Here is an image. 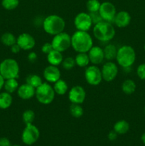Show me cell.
Segmentation results:
<instances>
[{
    "label": "cell",
    "instance_id": "16",
    "mask_svg": "<svg viewBox=\"0 0 145 146\" xmlns=\"http://www.w3.org/2000/svg\"><path fill=\"white\" fill-rule=\"evenodd\" d=\"M88 56H89L90 61L93 65H98L100 64L105 59V55H104L103 48L100 46H93L89 50L88 52Z\"/></svg>",
    "mask_w": 145,
    "mask_h": 146
},
{
    "label": "cell",
    "instance_id": "17",
    "mask_svg": "<svg viewBox=\"0 0 145 146\" xmlns=\"http://www.w3.org/2000/svg\"><path fill=\"white\" fill-rule=\"evenodd\" d=\"M36 88L31 86L27 83L19 86L17 89V94L18 97L23 100H28L35 96Z\"/></svg>",
    "mask_w": 145,
    "mask_h": 146
},
{
    "label": "cell",
    "instance_id": "41",
    "mask_svg": "<svg viewBox=\"0 0 145 146\" xmlns=\"http://www.w3.org/2000/svg\"><path fill=\"white\" fill-rule=\"evenodd\" d=\"M4 82H5V79H4V77L0 74V91L4 88Z\"/></svg>",
    "mask_w": 145,
    "mask_h": 146
},
{
    "label": "cell",
    "instance_id": "39",
    "mask_svg": "<svg viewBox=\"0 0 145 146\" xmlns=\"http://www.w3.org/2000/svg\"><path fill=\"white\" fill-rule=\"evenodd\" d=\"M117 135L118 134L114 130L113 131H109V133H108V135H107L108 139H109L110 141H114L117 138Z\"/></svg>",
    "mask_w": 145,
    "mask_h": 146
},
{
    "label": "cell",
    "instance_id": "13",
    "mask_svg": "<svg viewBox=\"0 0 145 146\" xmlns=\"http://www.w3.org/2000/svg\"><path fill=\"white\" fill-rule=\"evenodd\" d=\"M86 98V92L81 86H75L68 92V99L71 104H82Z\"/></svg>",
    "mask_w": 145,
    "mask_h": 146
},
{
    "label": "cell",
    "instance_id": "7",
    "mask_svg": "<svg viewBox=\"0 0 145 146\" xmlns=\"http://www.w3.org/2000/svg\"><path fill=\"white\" fill-rule=\"evenodd\" d=\"M39 137V129L33 123L27 124L21 133V141L25 145H31L38 141Z\"/></svg>",
    "mask_w": 145,
    "mask_h": 146
},
{
    "label": "cell",
    "instance_id": "44",
    "mask_svg": "<svg viewBox=\"0 0 145 146\" xmlns=\"http://www.w3.org/2000/svg\"><path fill=\"white\" fill-rule=\"evenodd\" d=\"M144 51H145V44H144Z\"/></svg>",
    "mask_w": 145,
    "mask_h": 146
},
{
    "label": "cell",
    "instance_id": "43",
    "mask_svg": "<svg viewBox=\"0 0 145 146\" xmlns=\"http://www.w3.org/2000/svg\"><path fill=\"white\" fill-rule=\"evenodd\" d=\"M11 146H20V145H11Z\"/></svg>",
    "mask_w": 145,
    "mask_h": 146
},
{
    "label": "cell",
    "instance_id": "42",
    "mask_svg": "<svg viewBox=\"0 0 145 146\" xmlns=\"http://www.w3.org/2000/svg\"><path fill=\"white\" fill-rule=\"evenodd\" d=\"M141 140H142V143L145 145V133H144L142 135V136H141Z\"/></svg>",
    "mask_w": 145,
    "mask_h": 146
},
{
    "label": "cell",
    "instance_id": "33",
    "mask_svg": "<svg viewBox=\"0 0 145 146\" xmlns=\"http://www.w3.org/2000/svg\"><path fill=\"white\" fill-rule=\"evenodd\" d=\"M61 64H62L63 68L65 70L72 69L76 65L75 58H73L72 57H67V58H64Z\"/></svg>",
    "mask_w": 145,
    "mask_h": 146
},
{
    "label": "cell",
    "instance_id": "18",
    "mask_svg": "<svg viewBox=\"0 0 145 146\" xmlns=\"http://www.w3.org/2000/svg\"><path fill=\"white\" fill-rule=\"evenodd\" d=\"M131 16L129 12L126 11H120L117 12L113 23L119 28L127 27L131 22Z\"/></svg>",
    "mask_w": 145,
    "mask_h": 146
},
{
    "label": "cell",
    "instance_id": "32",
    "mask_svg": "<svg viewBox=\"0 0 145 146\" xmlns=\"http://www.w3.org/2000/svg\"><path fill=\"white\" fill-rule=\"evenodd\" d=\"M19 4V0H2L1 5L5 9L11 11L18 7Z\"/></svg>",
    "mask_w": 145,
    "mask_h": 146
},
{
    "label": "cell",
    "instance_id": "45",
    "mask_svg": "<svg viewBox=\"0 0 145 146\" xmlns=\"http://www.w3.org/2000/svg\"><path fill=\"white\" fill-rule=\"evenodd\" d=\"M144 113H145V106H144Z\"/></svg>",
    "mask_w": 145,
    "mask_h": 146
},
{
    "label": "cell",
    "instance_id": "38",
    "mask_svg": "<svg viewBox=\"0 0 145 146\" xmlns=\"http://www.w3.org/2000/svg\"><path fill=\"white\" fill-rule=\"evenodd\" d=\"M0 146H11V141L6 137L0 138Z\"/></svg>",
    "mask_w": 145,
    "mask_h": 146
},
{
    "label": "cell",
    "instance_id": "21",
    "mask_svg": "<svg viewBox=\"0 0 145 146\" xmlns=\"http://www.w3.org/2000/svg\"><path fill=\"white\" fill-rule=\"evenodd\" d=\"M13 98L11 94L7 92L0 93V108L3 110L7 109L11 106Z\"/></svg>",
    "mask_w": 145,
    "mask_h": 146
},
{
    "label": "cell",
    "instance_id": "10",
    "mask_svg": "<svg viewBox=\"0 0 145 146\" xmlns=\"http://www.w3.org/2000/svg\"><path fill=\"white\" fill-rule=\"evenodd\" d=\"M98 12L100 14L103 21L112 23L117 14L116 7L109 1H104L101 3Z\"/></svg>",
    "mask_w": 145,
    "mask_h": 146
},
{
    "label": "cell",
    "instance_id": "36",
    "mask_svg": "<svg viewBox=\"0 0 145 146\" xmlns=\"http://www.w3.org/2000/svg\"><path fill=\"white\" fill-rule=\"evenodd\" d=\"M52 50H53V47L51 42L45 43V44L42 46V47H41V51H42L44 54H46V55L48 54H49Z\"/></svg>",
    "mask_w": 145,
    "mask_h": 146
},
{
    "label": "cell",
    "instance_id": "26",
    "mask_svg": "<svg viewBox=\"0 0 145 146\" xmlns=\"http://www.w3.org/2000/svg\"><path fill=\"white\" fill-rule=\"evenodd\" d=\"M18 86V82L16 80V78H9V79H6L4 82V88L7 92L9 94L17 91Z\"/></svg>",
    "mask_w": 145,
    "mask_h": 146
},
{
    "label": "cell",
    "instance_id": "24",
    "mask_svg": "<svg viewBox=\"0 0 145 146\" xmlns=\"http://www.w3.org/2000/svg\"><path fill=\"white\" fill-rule=\"evenodd\" d=\"M75 64L80 68H86L90 64V58L87 53H78L75 58Z\"/></svg>",
    "mask_w": 145,
    "mask_h": 146
},
{
    "label": "cell",
    "instance_id": "5",
    "mask_svg": "<svg viewBox=\"0 0 145 146\" xmlns=\"http://www.w3.org/2000/svg\"><path fill=\"white\" fill-rule=\"evenodd\" d=\"M0 74L4 79L17 78L19 74V66L14 58H6L0 63Z\"/></svg>",
    "mask_w": 145,
    "mask_h": 146
},
{
    "label": "cell",
    "instance_id": "15",
    "mask_svg": "<svg viewBox=\"0 0 145 146\" xmlns=\"http://www.w3.org/2000/svg\"><path fill=\"white\" fill-rule=\"evenodd\" d=\"M44 78L48 83L54 84L61 78V74L59 68L55 66L49 65L44 70Z\"/></svg>",
    "mask_w": 145,
    "mask_h": 146
},
{
    "label": "cell",
    "instance_id": "19",
    "mask_svg": "<svg viewBox=\"0 0 145 146\" xmlns=\"http://www.w3.org/2000/svg\"><path fill=\"white\" fill-rule=\"evenodd\" d=\"M63 60V57L62 53L55 49L52 50L49 54H47V61L49 63L50 65L58 66L62 64Z\"/></svg>",
    "mask_w": 145,
    "mask_h": 146
},
{
    "label": "cell",
    "instance_id": "14",
    "mask_svg": "<svg viewBox=\"0 0 145 146\" xmlns=\"http://www.w3.org/2000/svg\"><path fill=\"white\" fill-rule=\"evenodd\" d=\"M16 43L21 47V50L29 51L34 48L36 41L34 37L28 33H22L20 34L16 39Z\"/></svg>",
    "mask_w": 145,
    "mask_h": 146
},
{
    "label": "cell",
    "instance_id": "22",
    "mask_svg": "<svg viewBox=\"0 0 145 146\" xmlns=\"http://www.w3.org/2000/svg\"><path fill=\"white\" fill-rule=\"evenodd\" d=\"M117 50L118 49L117 48V47L114 44H107L103 48L105 59L108 60V61H112L114 59H116Z\"/></svg>",
    "mask_w": 145,
    "mask_h": 146
},
{
    "label": "cell",
    "instance_id": "11",
    "mask_svg": "<svg viewBox=\"0 0 145 146\" xmlns=\"http://www.w3.org/2000/svg\"><path fill=\"white\" fill-rule=\"evenodd\" d=\"M92 19L89 13L80 12L75 16L74 25L78 31H88L92 27Z\"/></svg>",
    "mask_w": 145,
    "mask_h": 146
},
{
    "label": "cell",
    "instance_id": "2",
    "mask_svg": "<svg viewBox=\"0 0 145 146\" xmlns=\"http://www.w3.org/2000/svg\"><path fill=\"white\" fill-rule=\"evenodd\" d=\"M42 25L44 30L47 34L55 36L64 31L65 22L60 16L51 14L44 19Z\"/></svg>",
    "mask_w": 145,
    "mask_h": 146
},
{
    "label": "cell",
    "instance_id": "31",
    "mask_svg": "<svg viewBox=\"0 0 145 146\" xmlns=\"http://www.w3.org/2000/svg\"><path fill=\"white\" fill-rule=\"evenodd\" d=\"M101 3L99 0H88L86 3V8L88 12H97L99 11Z\"/></svg>",
    "mask_w": 145,
    "mask_h": 146
},
{
    "label": "cell",
    "instance_id": "3",
    "mask_svg": "<svg viewBox=\"0 0 145 146\" xmlns=\"http://www.w3.org/2000/svg\"><path fill=\"white\" fill-rule=\"evenodd\" d=\"M94 36L98 41L107 42L111 41L115 36V29L112 23L102 21L95 24L92 29Z\"/></svg>",
    "mask_w": 145,
    "mask_h": 146
},
{
    "label": "cell",
    "instance_id": "28",
    "mask_svg": "<svg viewBox=\"0 0 145 146\" xmlns=\"http://www.w3.org/2000/svg\"><path fill=\"white\" fill-rule=\"evenodd\" d=\"M26 83L31 85L34 88H38L43 84V80L41 77L36 74H30L26 78Z\"/></svg>",
    "mask_w": 145,
    "mask_h": 146
},
{
    "label": "cell",
    "instance_id": "34",
    "mask_svg": "<svg viewBox=\"0 0 145 146\" xmlns=\"http://www.w3.org/2000/svg\"><path fill=\"white\" fill-rule=\"evenodd\" d=\"M136 74L141 80L145 81V64H142L138 66L136 68Z\"/></svg>",
    "mask_w": 145,
    "mask_h": 146
},
{
    "label": "cell",
    "instance_id": "23",
    "mask_svg": "<svg viewBox=\"0 0 145 146\" xmlns=\"http://www.w3.org/2000/svg\"><path fill=\"white\" fill-rule=\"evenodd\" d=\"M53 88L55 94H58L59 96L65 95L68 91V84L64 80L61 79V78L54 83Z\"/></svg>",
    "mask_w": 145,
    "mask_h": 146
},
{
    "label": "cell",
    "instance_id": "9",
    "mask_svg": "<svg viewBox=\"0 0 145 146\" xmlns=\"http://www.w3.org/2000/svg\"><path fill=\"white\" fill-rule=\"evenodd\" d=\"M86 82L90 86H98L102 81L101 69L96 65L88 66L85 68L84 73Z\"/></svg>",
    "mask_w": 145,
    "mask_h": 146
},
{
    "label": "cell",
    "instance_id": "35",
    "mask_svg": "<svg viewBox=\"0 0 145 146\" xmlns=\"http://www.w3.org/2000/svg\"><path fill=\"white\" fill-rule=\"evenodd\" d=\"M89 14L90 15L91 19H92V21L93 24H96L100 22V21H103L102 17H101L100 14H99L98 11H97V12H91L89 13Z\"/></svg>",
    "mask_w": 145,
    "mask_h": 146
},
{
    "label": "cell",
    "instance_id": "20",
    "mask_svg": "<svg viewBox=\"0 0 145 146\" xmlns=\"http://www.w3.org/2000/svg\"><path fill=\"white\" fill-rule=\"evenodd\" d=\"M113 130L118 135H124L129 130V123L125 120L117 121L113 127Z\"/></svg>",
    "mask_w": 145,
    "mask_h": 146
},
{
    "label": "cell",
    "instance_id": "27",
    "mask_svg": "<svg viewBox=\"0 0 145 146\" xmlns=\"http://www.w3.org/2000/svg\"><path fill=\"white\" fill-rule=\"evenodd\" d=\"M17 38L11 32H5L1 35V41L4 46L11 47L16 43Z\"/></svg>",
    "mask_w": 145,
    "mask_h": 146
},
{
    "label": "cell",
    "instance_id": "4",
    "mask_svg": "<svg viewBox=\"0 0 145 146\" xmlns=\"http://www.w3.org/2000/svg\"><path fill=\"white\" fill-rule=\"evenodd\" d=\"M116 60L121 67L129 68L135 62L136 52L131 46L124 45L118 48Z\"/></svg>",
    "mask_w": 145,
    "mask_h": 146
},
{
    "label": "cell",
    "instance_id": "29",
    "mask_svg": "<svg viewBox=\"0 0 145 146\" xmlns=\"http://www.w3.org/2000/svg\"><path fill=\"white\" fill-rule=\"evenodd\" d=\"M69 111L71 115L75 118H79L82 116L84 113V111L80 104H72L70 106Z\"/></svg>",
    "mask_w": 145,
    "mask_h": 146
},
{
    "label": "cell",
    "instance_id": "30",
    "mask_svg": "<svg viewBox=\"0 0 145 146\" xmlns=\"http://www.w3.org/2000/svg\"><path fill=\"white\" fill-rule=\"evenodd\" d=\"M35 117L36 115L34 111L30 109L26 110L22 114L23 122L25 123V125L33 123V122L34 121V119H35Z\"/></svg>",
    "mask_w": 145,
    "mask_h": 146
},
{
    "label": "cell",
    "instance_id": "8",
    "mask_svg": "<svg viewBox=\"0 0 145 146\" xmlns=\"http://www.w3.org/2000/svg\"><path fill=\"white\" fill-rule=\"evenodd\" d=\"M53 49L60 52H64L71 46V36L66 32L60 33L53 36L51 41Z\"/></svg>",
    "mask_w": 145,
    "mask_h": 146
},
{
    "label": "cell",
    "instance_id": "12",
    "mask_svg": "<svg viewBox=\"0 0 145 146\" xmlns=\"http://www.w3.org/2000/svg\"><path fill=\"white\" fill-rule=\"evenodd\" d=\"M101 72H102V80L107 82H111L117 76L118 67L115 63L109 61L102 66Z\"/></svg>",
    "mask_w": 145,
    "mask_h": 146
},
{
    "label": "cell",
    "instance_id": "37",
    "mask_svg": "<svg viewBox=\"0 0 145 146\" xmlns=\"http://www.w3.org/2000/svg\"><path fill=\"white\" fill-rule=\"evenodd\" d=\"M27 58H28V61H29L30 63H34L36 61L37 58H38V56H37V54H36L35 52L31 51V52H30L29 54H28Z\"/></svg>",
    "mask_w": 145,
    "mask_h": 146
},
{
    "label": "cell",
    "instance_id": "1",
    "mask_svg": "<svg viewBox=\"0 0 145 146\" xmlns=\"http://www.w3.org/2000/svg\"><path fill=\"white\" fill-rule=\"evenodd\" d=\"M93 46L92 36L88 31L77 30L71 36V46L78 53H88Z\"/></svg>",
    "mask_w": 145,
    "mask_h": 146
},
{
    "label": "cell",
    "instance_id": "25",
    "mask_svg": "<svg viewBox=\"0 0 145 146\" xmlns=\"http://www.w3.org/2000/svg\"><path fill=\"white\" fill-rule=\"evenodd\" d=\"M136 86L134 81L132 79H127L122 83V91L127 95H131L136 91Z\"/></svg>",
    "mask_w": 145,
    "mask_h": 146
},
{
    "label": "cell",
    "instance_id": "6",
    "mask_svg": "<svg viewBox=\"0 0 145 146\" xmlns=\"http://www.w3.org/2000/svg\"><path fill=\"white\" fill-rule=\"evenodd\" d=\"M55 93L53 88L48 83L44 82L36 88L35 96L37 101L44 105H48L53 101Z\"/></svg>",
    "mask_w": 145,
    "mask_h": 146
},
{
    "label": "cell",
    "instance_id": "40",
    "mask_svg": "<svg viewBox=\"0 0 145 146\" xmlns=\"http://www.w3.org/2000/svg\"><path fill=\"white\" fill-rule=\"evenodd\" d=\"M21 50V47L18 46V44L17 43H16V44H14V45H12L11 46V51L13 54H18V53L20 52Z\"/></svg>",
    "mask_w": 145,
    "mask_h": 146
}]
</instances>
